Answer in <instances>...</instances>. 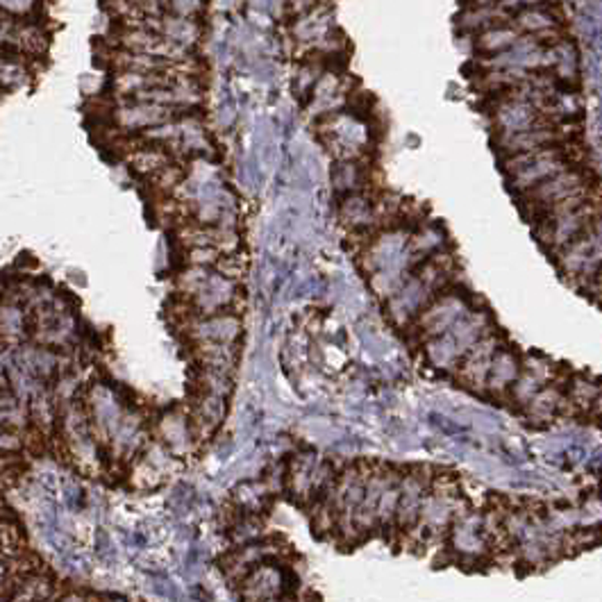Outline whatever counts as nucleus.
<instances>
[{
  "label": "nucleus",
  "mask_w": 602,
  "mask_h": 602,
  "mask_svg": "<svg viewBox=\"0 0 602 602\" xmlns=\"http://www.w3.org/2000/svg\"><path fill=\"white\" fill-rule=\"evenodd\" d=\"M564 151L561 148H538V151L518 153L505 164L509 184L516 192H532L543 180L564 171Z\"/></svg>",
  "instance_id": "1"
},
{
  "label": "nucleus",
  "mask_w": 602,
  "mask_h": 602,
  "mask_svg": "<svg viewBox=\"0 0 602 602\" xmlns=\"http://www.w3.org/2000/svg\"><path fill=\"white\" fill-rule=\"evenodd\" d=\"M577 189H582V175H579L577 171L564 169L557 175H552V178L543 180L541 184H537V187L529 192V198H532V205H538L548 214V210H552L557 202L568 198L570 193H575Z\"/></svg>",
  "instance_id": "2"
},
{
  "label": "nucleus",
  "mask_w": 602,
  "mask_h": 602,
  "mask_svg": "<svg viewBox=\"0 0 602 602\" xmlns=\"http://www.w3.org/2000/svg\"><path fill=\"white\" fill-rule=\"evenodd\" d=\"M559 134L552 133V130L546 128H532V130H523V133H514V134H505L502 137V148L507 153H529V151H538V148H548L552 142H557Z\"/></svg>",
  "instance_id": "5"
},
{
  "label": "nucleus",
  "mask_w": 602,
  "mask_h": 602,
  "mask_svg": "<svg viewBox=\"0 0 602 602\" xmlns=\"http://www.w3.org/2000/svg\"><path fill=\"white\" fill-rule=\"evenodd\" d=\"M496 121L505 134L541 128V125H537V114H534L532 103L520 101L516 96H509V101L500 105V110L496 112Z\"/></svg>",
  "instance_id": "4"
},
{
  "label": "nucleus",
  "mask_w": 602,
  "mask_h": 602,
  "mask_svg": "<svg viewBox=\"0 0 602 602\" xmlns=\"http://www.w3.org/2000/svg\"><path fill=\"white\" fill-rule=\"evenodd\" d=\"M516 25H518L520 30H525V33L541 35L543 30H548L555 25V19L541 10H525V12H520V16L516 19Z\"/></svg>",
  "instance_id": "7"
},
{
  "label": "nucleus",
  "mask_w": 602,
  "mask_h": 602,
  "mask_svg": "<svg viewBox=\"0 0 602 602\" xmlns=\"http://www.w3.org/2000/svg\"><path fill=\"white\" fill-rule=\"evenodd\" d=\"M591 214V210H584V207H577L575 212H568V214H559V216H546V223H543L541 234L546 237V242L550 246H568L570 242L582 234V230L587 228V216Z\"/></svg>",
  "instance_id": "3"
},
{
  "label": "nucleus",
  "mask_w": 602,
  "mask_h": 602,
  "mask_svg": "<svg viewBox=\"0 0 602 602\" xmlns=\"http://www.w3.org/2000/svg\"><path fill=\"white\" fill-rule=\"evenodd\" d=\"M493 3H496V0H475V5L479 7H493Z\"/></svg>",
  "instance_id": "9"
},
{
  "label": "nucleus",
  "mask_w": 602,
  "mask_h": 602,
  "mask_svg": "<svg viewBox=\"0 0 602 602\" xmlns=\"http://www.w3.org/2000/svg\"><path fill=\"white\" fill-rule=\"evenodd\" d=\"M532 5V3H538V0H505V5Z\"/></svg>",
  "instance_id": "8"
},
{
  "label": "nucleus",
  "mask_w": 602,
  "mask_h": 602,
  "mask_svg": "<svg viewBox=\"0 0 602 602\" xmlns=\"http://www.w3.org/2000/svg\"><path fill=\"white\" fill-rule=\"evenodd\" d=\"M516 42H518V30L498 25L496 30H487V33H482L478 46L482 48L484 53H500V51H509Z\"/></svg>",
  "instance_id": "6"
}]
</instances>
